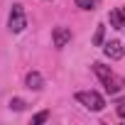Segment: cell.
Returning a JSON list of instances; mask_svg holds the SVG:
<instances>
[{
  "mask_svg": "<svg viewBox=\"0 0 125 125\" xmlns=\"http://www.w3.org/2000/svg\"><path fill=\"white\" fill-rule=\"evenodd\" d=\"M103 37H105V27L98 25V27H96V34H93V47H101V44H103Z\"/></svg>",
  "mask_w": 125,
  "mask_h": 125,
  "instance_id": "ba28073f",
  "label": "cell"
},
{
  "mask_svg": "<svg viewBox=\"0 0 125 125\" xmlns=\"http://www.w3.org/2000/svg\"><path fill=\"white\" fill-rule=\"evenodd\" d=\"M91 69H93V74L101 79V83L105 86V91H108V93H120V91H123L125 79H123V76H118L110 66H105V64H101V61H96Z\"/></svg>",
  "mask_w": 125,
  "mask_h": 125,
  "instance_id": "6da1fadb",
  "label": "cell"
},
{
  "mask_svg": "<svg viewBox=\"0 0 125 125\" xmlns=\"http://www.w3.org/2000/svg\"><path fill=\"white\" fill-rule=\"evenodd\" d=\"M103 52H105V56H108V59H113V61H118V59H123V56H125V49H123V44H120L118 39L105 42V44H103Z\"/></svg>",
  "mask_w": 125,
  "mask_h": 125,
  "instance_id": "5b68a950",
  "label": "cell"
},
{
  "mask_svg": "<svg viewBox=\"0 0 125 125\" xmlns=\"http://www.w3.org/2000/svg\"><path fill=\"white\" fill-rule=\"evenodd\" d=\"M74 3H76V8H81V10H96L98 0H74Z\"/></svg>",
  "mask_w": 125,
  "mask_h": 125,
  "instance_id": "9c48e42d",
  "label": "cell"
},
{
  "mask_svg": "<svg viewBox=\"0 0 125 125\" xmlns=\"http://www.w3.org/2000/svg\"><path fill=\"white\" fill-rule=\"evenodd\" d=\"M8 105H10V110H25V108H27V103H25L22 98H10Z\"/></svg>",
  "mask_w": 125,
  "mask_h": 125,
  "instance_id": "30bf717a",
  "label": "cell"
},
{
  "mask_svg": "<svg viewBox=\"0 0 125 125\" xmlns=\"http://www.w3.org/2000/svg\"><path fill=\"white\" fill-rule=\"evenodd\" d=\"M115 110H118V115H120V118H123V120H125V103H120V105H118V108H115Z\"/></svg>",
  "mask_w": 125,
  "mask_h": 125,
  "instance_id": "7c38bea8",
  "label": "cell"
},
{
  "mask_svg": "<svg viewBox=\"0 0 125 125\" xmlns=\"http://www.w3.org/2000/svg\"><path fill=\"white\" fill-rule=\"evenodd\" d=\"M25 86H27L30 91H42V88H44V76H42L39 71H27Z\"/></svg>",
  "mask_w": 125,
  "mask_h": 125,
  "instance_id": "8992f818",
  "label": "cell"
},
{
  "mask_svg": "<svg viewBox=\"0 0 125 125\" xmlns=\"http://www.w3.org/2000/svg\"><path fill=\"white\" fill-rule=\"evenodd\" d=\"M108 20H110V27L123 30V27H125V8H115V10H110Z\"/></svg>",
  "mask_w": 125,
  "mask_h": 125,
  "instance_id": "52a82bcc",
  "label": "cell"
},
{
  "mask_svg": "<svg viewBox=\"0 0 125 125\" xmlns=\"http://www.w3.org/2000/svg\"><path fill=\"white\" fill-rule=\"evenodd\" d=\"M52 42H54L56 49H64L71 42V30L69 27H54L52 30Z\"/></svg>",
  "mask_w": 125,
  "mask_h": 125,
  "instance_id": "277c9868",
  "label": "cell"
},
{
  "mask_svg": "<svg viewBox=\"0 0 125 125\" xmlns=\"http://www.w3.org/2000/svg\"><path fill=\"white\" fill-rule=\"evenodd\" d=\"M76 101L86 108V110H93V113H101L105 108V98L98 93V91H79L76 93Z\"/></svg>",
  "mask_w": 125,
  "mask_h": 125,
  "instance_id": "7a4b0ae2",
  "label": "cell"
},
{
  "mask_svg": "<svg viewBox=\"0 0 125 125\" xmlns=\"http://www.w3.org/2000/svg\"><path fill=\"white\" fill-rule=\"evenodd\" d=\"M44 120H49V110H42V113H37V115L32 118L34 125H39V123H44Z\"/></svg>",
  "mask_w": 125,
  "mask_h": 125,
  "instance_id": "8fae6325",
  "label": "cell"
},
{
  "mask_svg": "<svg viewBox=\"0 0 125 125\" xmlns=\"http://www.w3.org/2000/svg\"><path fill=\"white\" fill-rule=\"evenodd\" d=\"M25 27H27L25 8H22L20 3H15V5H12V10H10V15H8V30H10V32H15V34H20Z\"/></svg>",
  "mask_w": 125,
  "mask_h": 125,
  "instance_id": "3957f363",
  "label": "cell"
}]
</instances>
